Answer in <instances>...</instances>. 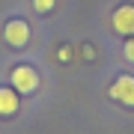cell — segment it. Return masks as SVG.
Returning <instances> with one entry per match:
<instances>
[{"label": "cell", "instance_id": "1", "mask_svg": "<svg viewBox=\"0 0 134 134\" xmlns=\"http://www.w3.org/2000/svg\"><path fill=\"white\" fill-rule=\"evenodd\" d=\"M9 86L18 90V96H33L42 86V77H39V69L33 63H15L9 69Z\"/></svg>", "mask_w": 134, "mask_h": 134}, {"label": "cell", "instance_id": "2", "mask_svg": "<svg viewBox=\"0 0 134 134\" xmlns=\"http://www.w3.org/2000/svg\"><path fill=\"white\" fill-rule=\"evenodd\" d=\"M30 36H33V30H30V21L27 18H21V15L6 18V24H3V42L9 45V48H15V51L27 48Z\"/></svg>", "mask_w": 134, "mask_h": 134}, {"label": "cell", "instance_id": "3", "mask_svg": "<svg viewBox=\"0 0 134 134\" xmlns=\"http://www.w3.org/2000/svg\"><path fill=\"white\" fill-rule=\"evenodd\" d=\"M107 96L122 107H134V75H128V72L116 75L107 86Z\"/></svg>", "mask_w": 134, "mask_h": 134}, {"label": "cell", "instance_id": "4", "mask_svg": "<svg viewBox=\"0 0 134 134\" xmlns=\"http://www.w3.org/2000/svg\"><path fill=\"white\" fill-rule=\"evenodd\" d=\"M110 30L116 36H134V3L125 0L110 12Z\"/></svg>", "mask_w": 134, "mask_h": 134}, {"label": "cell", "instance_id": "5", "mask_svg": "<svg viewBox=\"0 0 134 134\" xmlns=\"http://www.w3.org/2000/svg\"><path fill=\"white\" fill-rule=\"evenodd\" d=\"M18 107H21L18 90H12L9 83H0V116H3V119H9V116L18 113Z\"/></svg>", "mask_w": 134, "mask_h": 134}, {"label": "cell", "instance_id": "6", "mask_svg": "<svg viewBox=\"0 0 134 134\" xmlns=\"http://www.w3.org/2000/svg\"><path fill=\"white\" fill-rule=\"evenodd\" d=\"M57 9V0H33V12L36 15H51Z\"/></svg>", "mask_w": 134, "mask_h": 134}, {"label": "cell", "instance_id": "7", "mask_svg": "<svg viewBox=\"0 0 134 134\" xmlns=\"http://www.w3.org/2000/svg\"><path fill=\"white\" fill-rule=\"evenodd\" d=\"M122 57H125V63L134 66V36H125V42H122Z\"/></svg>", "mask_w": 134, "mask_h": 134}, {"label": "cell", "instance_id": "8", "mask_svg": "<svg viewBox=\"0 0 134 134\" xmlns=\"http://www.w3.org/2000/svg\"><path fill=\"white\" fill-rule=\"evenodd\" d=\"M60 60H63V63L72 60V48H69V45H63V48H60Z\"/></svg>", "mask_w": 134, "mask_h": 134}]
</instances>
